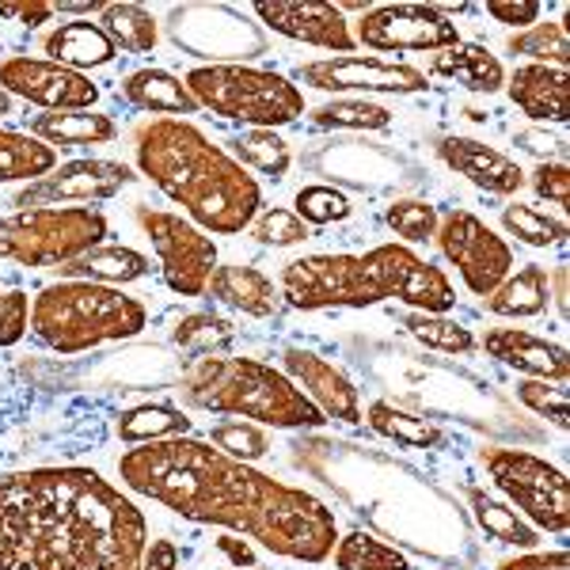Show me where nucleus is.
I'll list each match as a JSON object with an SVG mask.
<instances>
[{"instance_id":"10","label":"nucleus","mask_w":570,"mask_h":570,"mask_svg":"<svg viewBox=\"0 0 570 570\" xmlns=\"http://www.w3.org/2000/svg\"><path fill=\"white\" fill-rule=\"evenodd\" d=\"M491 483L510 499L513 510L529 521L537 532H556L563 537L570 529V483L563 468L548 464L544 456L529 449L491 445L480 453Z\"/></svg>"},{"instance_id":"18","label":"nucleus","mask_w":570,"mask_h":570,"mask_svg":"<svg viewBox=\"0 0 570 570\" xmlns=\"http://www.w3.org/2000/svg\"><path fill=\"white\" fill-rule=\"evenodd\" d=\"M0 88L42 110H96L99 104V85L91 77L27 53L0 58Z\"/></svg>"},{"instance_id":"53","label":"nucleus","mask_w":570,"mask_h":570,"mask_svg":"<svg viewBox=\"0 0 570 570\" xmlns=\"http://www.w3.org/2000/svg\"><path fill=\"white\" fill-rule=\"evenodd\" d=\"M499 570H567V548L556 551H525L518 559H505Z\"/></svg>"},{"instance_id":"2","label":"nucleus","mask_w":570,"mask_h":570,"mask_svg":"<svg viewBox=\"0 0 570 570\" xmlns=\"http://www.w3.org/2000/svg\"><path fill=\"white\" fill-rule=\"evenodd\" d=\"M145 513L91 468L0 472V570H141Z\"/></svg>"},{"instance_id":"5","label":"nucleus","mask_w":570,"mask_h":570,"mask_svg":"<svg viewBox=\"0 0 570 570\" xmlns=\"http://www.w3.org/2000/svg\"><path fill=\"white\" fill-rule=\"evenodd\" d=\"M149 312L130 293L96 282H53L31 301V331L53 354H85L137 338Z\"/></svg>"},{"instance_id":"11","label":"nucleus","mask_w":570,"mask_h":570,"mask_svg":"<svg viewBox=\"0 0 570 570\" xmlns=\"http://www.w3.org/2000/svg\"><path fill=\"white\" fill-rule=\"evenodd\" d=\"M278 293H282V305L297 312L373 308L384 301L362 255H346V252L289 259L278 274Z\"/></svg>"},{"instance_id":"32","label":"nucleus","mask_w":570,"mask_h":570,"mask_svg":"<svg viewBox=\"0 0 570 570\" xmlns=\"http://www.w3.org/2000/svg\"><path fill=\"white\" fill-rule=\"evenodd\" d=\"M190 430H195V422L187 419V411L171 407V403H137V407L118 415V438L126 445H153V441L187 438Z\"/></svg>"},{"instance_id":"41","label":"nucleus","mask_w":570,"mask_h":570,"mask_svg":"<svg viewBox=\"0 0 570 570\" xmlns=\"http://www.w3.org/2000/svg\"><path fill=\"white\" fill-rule=\"evenodd\" d=\"M233 335H236L233 320L217 316V312H190L171 331V343L190 357H206V354H225L233 346Z\"/></svg>"},{"instance_id":"33","label":"nucleus","mask_w":570,"mask_h":570,"mask_svg":"<svg viewBox=\"0 0 570 570\" xmlns=\"http://www.w3.org/2000/svg\"><path fill=\"white\" fill-rule=\"evenodd\" d=\"M96 23L104 27V35L115 42V50H126V53H153L156 42H160L156 16L145 4H130V0L104 4Z\"/></svg>"},{"instance_id":"8","label":"nucleus","mask_w":570,"mask_h":570,"mask_svg":"<svg viewBox=\"0 0 570 570\" xmlns=\"http://www.w3.org/2000/svg\"><path fill=\"white\" fill-rule=\"evenodd\" d=\"M305 168L324 187L373 198H411L426 183V168L392 145L370 137H327L305 153Z\"/></svg>"},{"instance_id":"45","label":"nucleus","mask_w":570,"mask_h":570,"mask_svg":"<svg viewBox=\"0 0 570 570\" xmlns=\"http://www.w3.org/2000/svg\"><path fill=\"white\" fill-rule=\"evenodd\" d=\"M293 214H297L305 225H335V220H346L354 214L351 198L335 187H324V183H305L293 198Z\"/></svg>"},{"instance_id":"46","label":"nucleus","mask_w":570,"mask_h":570,"mask_svg":"<svg viewBox=\"0 0 570 570\" xmlns=\"http://www.w3.org/2000/svg\"><path fill=\"white\" fill-rule=\"evenodd\" d=\"M518 400H521V407L532 411L537 419L551 422L556 430H567V419H570V392H567V384L525 376V381L518 384Z\"/></svg>"},{"instance_id":"48","label":"nucleus","mask_w":570,"mask_h":570,"mask_svg":"<svg viewBox=\"0 0 570 570\" xmlns=\"http://www.w3.org/2000/svg\"><path fill=\"white\" fill-rule=\"evenodd\" d=\"M525 183H532L537 198L551 202L559 214L570 209V168L567 164H537V171H525Z\"/></svg>"},{"instance_id":"23","label":"nucleus","mask_w":570,"mask_h":570,"mask_svg":"<svg viewBox=\"0 0 570 570\" xmlns=\"http://www.w3.org/2000/svg\"><path fill=\"white\" fill-rule=\"evenodd\" d=\"M505 96L510 104L529 115L537 126H567L570 118V72L529 66L521 61L513 72H505Z\"/></svg>"},{"instance_id":"44","label":"nucleus","mask_w":570,"mask_h":570,"mask_svg":"<svg viewBox=\"0 0 570 570\" xmlns=\"http://www.w3.org/2000/svg\"><path fill=\"white\" fill-rule=\"evenodd\" d=\"M209 445L220 449L225 456H233V461L252 464L271 453V434H266L259 422L233 419V422H217V426L209 430Z\"/></svg>"},{"instance_id":"52","label":"nucleus","mask_w":570,"mask_h":570,"mask_svg":"<svg viewBox=\"0 0 570 570\" xmlns=\"http://www.w3.org/2000/svg\"><path fill=\"white\" fill-rule=\"evenodd\" d=\"M53 16V0H0V20L20 27H42Z\"/></svg>"},{"instance_id":"7","label":"nucleus","mask_w":570,"mask_h":570,"mask_svg":"<svg viewBox=\"0 0 570 570\" xmlns=\"http://www.w3.org/2000/svg\"><path fill=\"white\" fill-rule=\"evenodd\" d=\"M110 225L91 206H42L0 214V263L58 271L107 240Z\"/></svg>"},{"instance_id":"19","label":"nucleus","mask_w":570,"mask_h":570,"mask_svg":"<svg viewBox=\"0 0 570 570\" xmlns=\"http://www.w3.org/2000/svg\"><path fill=\"white\" fill-rule=\"evenodd\" d=\"M252 16L263 23V31L316 46V50H331L338 58L354 53L357 46L351 20L331 0H259V4H252Z\"/></svg>"},{"instance_id":"17","label":"nucleus","mask_w":570,"mask_h":570,"mask_svg":"<svg viewBox=\"0 0 570 570\" xmlns=\"http://www.w3.org/2000/svg\"><path fill=\"white\" fill-rule=\"evenodd\" d=\"M137 183L134 168L122 160H104V156H85V160H66L50 176L23 183L16 190V209H42V206H91V202H110Z\"/></svg>"},{"instance_id":"55","label":"nucleus","mask_w":570,"mask_h":570,"mask_svg":"<svg viewBox=\"0 0 570 570\" xmlns=\"http://www.w3.org/2000/svg\"><path fill=\"white\" fill-rule=\"evenodd\" d=\"M551 305L559 308V320H567V266H559L556 274H551Z\"/></svg>"},{"instance_id":"54","label":"nucleus","mask_w":570,"mask_h":570,"mask_svg":"<svg viewBox=\"0 0 570 570\" xmlns=\"http://www.w3.org/2000/svg\"><path fill=\"white\" fill-rule=\"evenodd\" d=\"M141 570H179V548L171 540H153L141 556Z\"/></svg>"},{"instance_id":"29","label":"nucleus","mask_w":570,"mask_h":570,"mask_svg":"<svg viewBox=\"0 0 570 570\" xmlns=\"http://www.w3.org/2000/svg\"><path fill=\"white\" fill-rule=\"evenodd\" d=\"M153 263L141 252L126 244H99L91 252L77 255L72 263L58 266V274L66 282H96V285H126V282H141L149 278Z\"/></svg>"},{"instance_id":"37","label":"nucleus","mask_w":570,"mask_h":570,"mask_svg":"<svg viewBox=\"0 0 570 570\" xmlns=\"http://www.w3.org/2000/svg\"><path fill=\"white\" fill-rule=\"evenodd\" d=\"M308 122L316 130H354V134H381L392 126V110L373 104V99H354V96H338L327 104L305 110Z\"/></svg>"},{"instance_id":"47","label":"nucleus","mask_w":570,"mask_h":570,"mask_svg":"<svg viewBox=\"0 0 570 570\" xmlns=\"http://www.w3.org/2000/svg\"><path fill=\"white\" fill-rule=\"evenodd\" d=\"M252 236L263 247H297V244H305L312 233L293 209L271 206V209H259V217L252 220Z\"/></svg>"},{"instance_id":"14","label":"nucleus","mask_w":570,"mask_h":570,"mask_svg":"<svg viewBox=\"0 0 570 570\" xmlns=\"http://www.w3.org/2000/svg\"><path fill=\"white\" fill-rule=\"evenodd\" d=\"M293 85H308L316 91H331V96H419L430 88V77L407 61H384L370 58V53H343V58H320L305 61L293 72Z\"/></svg>"},{"instance_id":"12","label":"nucleus","mask_w":570,"mask_h":570,"mask_svg":"<svg viewBox=\"0 0 570 570\" xmlns=\"http://www.w3.org/2000/svg\"><path fill=\"white\" fill-rule=\"evenodd\" d=\"M134 217L141 233L149 236L168 289L179 293V297H206V285L217 271L214 236L202 233L195 220H187L183 214H171V209L137 206Z\"/></svg>"},{"instance_id":"20","label":"nucleus","mask_w":570,"mask_h":570,"mask_svg":"<svg viewBox=\"0 0 570 570\" xmlns=\"http://www.w3.org/2000/svg\"><path fill=\"white\" fill-rule=\"evenodd\" d=\"M282 373L305 392V400L320 411L327 422H343V426H357L362 419V395H357L354 381L327 362L324 354L305 351V346H285L282 351Z\"/></svg>"},{"instance_id":"26","label":"nucleus","mask_w":570,"mask_h":570,"mask_svg":"<svg viewBox=\"0 0 570 570\" xmlns=\"http://www.w3.org/2000/svg\"><path fill=\"white\" fill-rule=\"evenodd\" d=\"M42 53H46V61L66 66L72 72L104 69L118 58L115 42L104 35V27L91 23V20H69V23L53 27V31L42 39Z\"/></svg>"},{"instance_id":"40","label":"nucleus","mask_w":570,"mask_h":570,"mask_svg":"<svg viewBox=\"0 0 570 570\" xmlns=\"http://www.w3.org/2000/svg\"><path fill=\"white\" fill-rule=\"evenodd\" d=\"M331 556H335L338 570H415L400 548L376 540L373 532H346L338 537Z\"/></svg>"},{"instance_id":"42","label":"nucleus","mask_w":570,"mask_h":570,"mask_svg":"<svg viewBox=\"0 0 570 570\" xmlns=\"http://www.w3.org/2000/svg\"><path fill=\"white\" fill-rule=\"evenodd\" d=\"M403 327H407V335L419 338L426 351H438V354H472L475 351V335L461 324V320L407 312V316H403Z\"/></svg>"},{"instance_id":"56","label":"nucleus","mask_w":570,"mask_h":570,"mask_svg":"<svg viewBox=\"0 0 570 570\" xmlns=\"http://www.w3.org/2000/svg\"><path fill=\"white\" fill-rule=\"evenodd\" d=\"M217 548L225 551V556L233 559V563H240V567H244V563H252V548L240 544V540H233V537H220V540H217Z\"/></svg>"},{"instance_id":"31","label":"nucleus","mask_w":570,"mask_h":570,"mask_svg":"<svg viewBox=\"0 0 570 570\" xmlns=\"http://www.w3.org/2000/svg\"><path fill=\"white\" fill-rule=\"evenodd\" d=\"M362 419L370 422V430H376L381 438H389L403 449H441L445 445V430H441L434 419H422L415 411L395 407L392 400H373Z\"/></svg>"},{"instance_id":"49","label":"nucleus","mask_w":570,"mask_h":570,"mask_svg":"<svg viewBox=\"0 0 570 570\" xmlns=\"http://www.w3.org/2000/svg\"><path fill=\"white\" fill-rule=\"evenodd\" d=\"M31 327V297L23 289L0 293V351L16 346Z\"/></svg>"},{"instance_id":"39","label":"nucleus","mask_w":570,"mask_h":570,"mask_svg":"<svg viewBox=\"0 0 570 570\" xmlns=\"http://www.w3.org/2000/svg\"><path fill=\"white\" fill-rule=\"evenodd\" d=\"M502 228L525 247H563L570 236L563 217L548 214L540 206H525V202L502 206Z\"/></svg>"},{"instance_id":"16","label":"nucleus","mask_w":570,"mask_h":570,"mask_svg":"<svg viewBox=\"0 0 570 570\" xmlns=\"http://www.w3.org/2000/svg\"><path fill=\"white\" fill-rule=\"evenodd\" d=\"M354 42L381 53H438L461 42V27L434 4H373L357 20Z\"/></svg>"},{"instance_id":"28","label":"nucleus","mask_w":570,"mask_h":570,"mask_svg":"<svg viewBox=\"0 0 570 570\" xmlns=\"http://www.w3.org/2000/svg\"><path fill=\"white\" fill-rule=\"evenodd\" d=\"M551 305V274L540 263H525L521 271H510L499 289L483 297V308L502 320H532L544 316Z\"/></svg>"},{"instance_id":"34","label":"nucleus","mask_w":570,"mask_h":570,"mask_svg":"<svg viewBox=\"0 0 570 570\" xmlns=\"http://www.w3.org/2000/svg\"><path fill=\"white\" fill-rule=\"evenodd\" d=\"M468 505H472L475 521L491 540H499L505 548H521V551H537L540 548V532L521 518L513 505H505L499 499H491L480 487H468Z\"/></svg>"},{"instance_id":"27","label":"nucleus","mask_w":570,"mask_h":570,"mask_svg":"<svg viewBox=\"0 0 570 570\" xmlns=\"http://www.w3.org/2000/svg\"><path fill=\"white\" fill-rule=\"evenodd\" d=\"M31 137L58 149H80V145H110L118 137V126L110 115L99 110H42L31 118Z\"/></svg>"},{"instance_id":"13","label":"nucleus","mask_w":570,"mask_h":570,"mask_svg":"<svg viewBox=\"0 0 570 570\" xmlns=\"http://www.w3.org/2000/svg\"><path fill=\"white\" fill-rule=\"evenodd\" d=\"M434 240L438 252L445 255V263L461 274L468 293H475V297H487L491 289H499L505 274L513 271V247L472 209H449L438 220Z\"/></svg>"},{"instance_id":"30","label":"nucleus","mask_w":570,"mask_h":570,"mask_svg":"<svg viewBox=\"0 0 570 570\" xmlns=\"http://www.w3.org/2000/svg\"><path fill=\"white\" fill-rule=\"evenodd\" d=\"M122 99L137 110H153V115H198L195 96L187 85L168 69H137L122 80Z\"/></svg>"},{"instance_id":"22","label":"nucleus","mask_w":570,"mask_h":570,"mask_svg":"<svg viewBox=\"0 0 570 570\" xmlns=\"http://www.w3.org/2000/svg\"><path fill=\"white\" fill-rule=\"evenodd\" d=\"M480 346L487 351V357H494V362L510 365V370H518L525 376H537V381L567 384V376H570L567 346L548 343V338L532 335L525 327H491Z\"/></svg>"},{"instance_id":"6","label":"nucleus","mask_w":570,"mask_h":570,"mask_svg":"<svg viewBox=\"0 0 570 570\" xmlns=\"http://www.w3.org/2000/svg\"><path fill=\"white\" fill-rule=\"evenodd\" d=\"M198 107L247 130H278L305 115V91L285 72L259 66H198L183 77Z\"/></svg>"},{"instance_id":"4","label":"nucleus","mask_w":570,"mask_h":570,"mask_svg":"<svg viewBox=\"0 0 570 570\" xmlns=\"http://www.w3.org/2000/svg\"><path fill=\"white\" fill-rule=\"evenodd\" d=\"M179 392L187 395L190 407L274 430H320L327 422L289 376L259 357H190L179 376Z\"/></svg>"},{"instance_id":"50","label":"nucleus","mask_w":570,"mask_h":570,"mask_svg":"<svg viewBox=\"0 0 570 570\" xmlns=\"http://www.w3.org/2000/svg\"><path fill=\"white\" fill-rule=\"evenodd\" d=\"M513 145L521 153L537 156L540 164H567V137L563 134H551L548 126H525V130L513 134Z\"/></svg>"},{"instance_id":"57","label":"nucleus","mask_w":570,"mask_h":570,"mask_svg":"<svg viewBox=\"0 0 570 570\" xmlns=\"http://www.w3.org/2000/svg\"><path fill=\"white\" fill-rule=\"evenodd\" d=\"M8 115H12V96L0 88V118H8Z\"/></svg>"},{"instance_id":"35","label":"nucleus","mask_w":570,"mask_h":570,"mask_svg":"<svg viewBox=\"0 0 570 570\" xmlns=\"http://www.w3.org/2000/svg\"><path fill=\"white\" fill-rule=\"evenodd\" d=\"M228 156H233L236 164L247 171H259L266 179H285L293 168V153H289V141H285L282 134L274 130H240L228 137Z\"/></svg>"},{"instance_id":"21","label":"nucleus","mask_w":570,"mask_h":570,"mask_svg":"<svg viewBox=\"0 0 570 570\" xmlns=\"http://www.w3.org/2000/svg\"><path fill=\"white\" fill-rule=\"evenodd\" d=\"M438 160L445 164L449 171L464 176L472 187L487 190V195L510 198L525 187V168H521L513 156L499 153L494 145H483L475 137H461V134H445L434 141Z\"/></svg>"},{"instance_id":"36","label":"nucleus","mask_w":570,"mask_h":570,"mask_svg":"<svg viewBox=\"0 0 570 570\" xmlns=\"http://www.w3.org/2000/svg\"><path fill=\"white\" fill-rule=\"evenodd\" d=\"M58 168V153L39 137L0 126V183H35Z\"/></svg>"},{"instance_id":"43","label":"nucleus","mask_w":570,"mask_h":570,"mask_svg":"<svg viewBox=\"0 0 570 570\" xmlns=\"http://www.w3.org/2000/svg\"><path fill=\"white\" fill-rule=\"evenodd\" d=\"M384 220H389V228L403 244H430L438 233L441 214L426 198L411 195V198H392L389 206H384Z\"/></svg>"},{"instance_id":"38","label":"nucleus","mask_w":570,"mask_h":570,"mask_svg":"<svg viewBox=\"0 0 570 570\" xmlns=\"http://www.w3.org/2000/svg\"><path fill=\"white\" fill-rule=\"evenodd\" d=\"M505 53L513 58H529V66H548V69H567L570 66V39L567 27L559 20L532 23L525 31L505 39Z\"/></svg>"},{"instance_id":"24","label":"nucleus","mask_w":570,"mask_h":570,"mask_svg":"<svg viewBox=\"0 0 570 570\" xmlns=\"http://www.w3.org/2000/svg\"><path fill=\"white\" fill-rule=\"evenodd\" d=\"M206 293L217 301V305L244 312L252 320H271L282 312V293L274 278H266L259 266H217L214 278H209Z\"/></svg>"},{"instance_id":"25","label":"nucleus","mask_w":570,"mask_h":570,"mask_svg":"<svg viewBox=\"0 0 570 570\" xmlns=\"http://www.w3.org/2000/svg\"><path fill=\"white\" fill-rule=\"evenodd\" d=\"M426 77L456 80V85L475 91V96H494V91L505 88L502 61L480 42H456V46H449V50L430 53Z\"/></svg>"},{"instance_id":"15","label":"nucleus","mask_w":570,"mask_h":570,"mask_svg":"<svg viewBox=\"0 0 570 570\" xmlns=\"http://www.w3.org/2000/svg\"><path fill=\"white\" fill-rule=\"evenodd\" d=\"M362 259L384 301H400L411 312H426V316H445L449 308H456V289L449 274L415 255L407 244H376Z\"/></svg>"},{"instance_id":"1","label":"nucleus","mask_w":570,"mask_h":570,"mask_svg":"<svg viewBox=\"0 0 570 570\" xmlns=\"http://www.w3.org/2000/svg\"><path fill=\"white\" fill-rule=\"evenodd\" d=\"M118 475L134 494L195 525H220L293 563H327L338 521L305 487L233 461L202 438H168L122 453Z\"/></svg>"},{"instance_id":"3","label":"nucleus","mask_w":570,"mask_h":570,"mask_svg":"<svg viewBox=\"0 0 570 570\" xmlns=\"http://www.w3.org/2000/svg\"><path fill=\"white\" fill-rule=\"evenodd\" d=\"M137 171L164 190L202 233L236 236L263 209V190L187 118H153L134 130Z\"/></svg>"},{"instance_id":"9","label":"nucleus","mask_w":570,"mask_h":570,"mask_svg":"<svg viewBox=\"0 0 570 570\" xmlns=\"http://www.w3.org/2000/svg\"><path fill=\"white\" fill-rule=\"evenodd\" d=\"M164 35L176 50L202 66H252L271 53V35L247 8L217 0L171 4L164 16Z\"/></svg>"},{"instance_id":"51","label":"nucleus","mask_w":570,"mask_h":570,"mask_svg":"<svg viewBox=\"0 0 570 570\" xmlns=\"http://www.w3.org/2000/svg\"><path fill=\"white\" fill-rule=\"evenodd\" d=\"M540 12H544L540 0H491V4H487V16H491V20H499L505 27H518V31L540 23Z\"/></svg>"}]
</instances>
